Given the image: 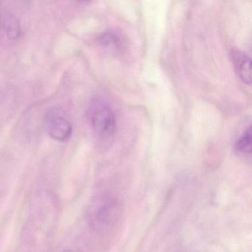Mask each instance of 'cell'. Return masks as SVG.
<instances>
[{"label": "cell", "instance_id": "1", "mask_svg": "<svg viewBox=\"0 0 252 252\" xmlns=\"http://www.w3.org/2000/svg\"><path fill=\"white\" fill-rule=\"evenodd\" d=\"M122 215L120 202L110 195H100L90 203L88 218L90 225L98 233H107L117 225Z\"/></svg>", "mask_w": 252, "mask_h": 252}, {"label": "cell", "instance_id": "2", "mask_svg": "<svg viewBox=\"0 0 252 252\" xmlns=\"http://www.w3.org/2000/svg\"><path fill=\"white\" fill-rule=\"evenodd\" d=\"M88 116L98 141L103 145H110L116 131V117L111 107L102 100H94L90 105Z\"/></svg>", "mask_w": 252, "mask_h": 252}, {"label": "cell", "instance_id": "3", "mask_svg": "<svg viewBox=\"0 0 252 252\" xmlns=\"http://www.w3.org/2000/svg\"><path fill=\"white\" fill-rule=\"evenodd\" d=\"M48 133L51 138L59 141H64L71 136V124L63 115L52 113L48 118Z\"/></svg>", "mask_w": 252, "mask_h": 252}, {"label": "cell", "instance_id": "4", "mask_svg": "<svg viewBox=\"0 0 252 252\" xmlns=\"http://www.w3.org/2000/svg\"><path fill=\"white\" fill-rule=\"evenodd\" d=\"M231 59L234 69L243 82L250 85L252 82V63L251 58L239 50H234L231 53Z\"/></svg>", "mask_w": 252, "mask_h": 252}, {"label": "cell", "instance_id": "5", "mask_svg": "<svg viewBox=\"0 0 252 252\" xmlns=\"http://www.w3.org/2000/svg\"><path fill=\"white\" fill-rule=\"evenodd\" d=\"M98 41L103 47L115 52L123 51L126 45L122 35L113 31L103 33Z\"/></svg>", "mask_w": 252, "mask_h": 252}, {"label": "cell", "instance_id": "6", "mask_svg": "<svg viewBox=\"0 0 252 252\" xmlns=\"http://www.w3.org/2000/svg\"><path fill=\"white\" fill-rule=\"evenodd\" d=\"M6 33L9 39L14 40L20 37L21 33V28L18 20L13 15H8L5 21Z\"/></svg>", "mask_w": 252, "mask_h": 252}, {"label": "cell", "instance_id": "7", "mask_svg": "<svg viewBox=\"0 0 252 252\" xmlns=\"http://www.w3.org/2000/svg\"><path fill=\"white\" fill-rule=\"evenodd\" d=\"M251 145H252V130H251V127H249L245 131L240 139L237 141L236 149L240 153H251Z\"/></svg>", "mask_w": 252, "mask_h": 252}, {"label": "cell", "instance_id": "8", "mask_svg": "<svg viewBox=\"0 0 252 252\" xmlns=\"http://www.w3.org/2000/svg\"><path fill=\"white\" fill-rule=\"evenodd\" d=\"M73 252V251H72V250H67V251H65V252Z\"/></svg>", "mask_w": 252, "mask_h": 252}]
</instances>
